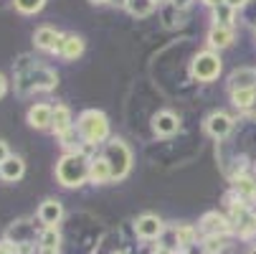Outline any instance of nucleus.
Segmentation results:
<instances>
[{"label": "nucleus", "mask_w": 256, "mask_h": 254, "mask_svg": "<svg viewBox=\"0 0 256 254\" xmlns=\"http://www.w3.org/2000/svg\"><path fill=\"white\" fill-rule=\"evenodd\" d=\"M89 168H92V160L84 153H66L56 165V178L61 186L76 188L89 178Z\"/></svg>", "instance_id": "obj_1"}, {"label": "nucleus", "mask_w": 256, "mask_h": 254, "mask_svg": "<svg viewBox=\"0 0 256 254\" xmlns=\"http://www.w3.org/2000/svg\"><path fill=\"white\" fill-rule=\"evenodd\" d=\"M56 84H58V77L54 74L51 69L28 66L26 59H23V64L18 66V89H20V92H28V89L51 92V89H56Z\"/></svg>", "instance_id": "obj_2"}, {"label": "nucleus", "mask_w": 256, "mask_h": 254, "mask_svg": "<svg viewBox=\"0 0 256 254\" xmlns=\"http://www.w3.org/2000/svg\"><path fill=\"white\" fill-rule=\"evenodd\" d=\"M79 135L86 145H96V142H104L106 135H109V122L104 117V112L99 110H86L82 117H79Z\"/></svg>", "instance_id": "obj_3"}, {"label": "nucleus", "mask_w": 256, "mask_h": 254, "mask_svg": "<svg viewBox=\"0 0 256 254\" xmlns=\"http://www.w3.org/2000/svg\"><path fill=\"white\" fill-rule=\"evenodd\" d=\"M104 160L109 163V168H112V180L124 178V175L130 173V165H132L130 148H127V145H124L120 137L109 140V142L104 145Z\"/></svg>", "instance_id": "obj_4"}, {"label": "nucleus", "mask_w": 256, "mask_h": 254, "mask_svg": "<svg viewBox=\"0 0 256 254\" xmlns=\"http://www.w3.org/2000/svg\"><path fill=\"white\" fill-rule=\"evenodd\" d=\"M218 74H221V59L213 51H203L193 59V77L198 82H213Z\"/></svg>", "instance_id": "obj_5"}, {"label": "nucleus", "mask_w": 256, "mask_h": 254, "mask_svg": "<svg viewBox=\"0 0 256 254\" xmlns=\"http://www.w3.org/2000/svg\"><path fill=\"white\" fill-rule=\"evenodd\" d=\"M200 231L206 236H226V234H231V221L226 219L224 213L208 211L203 219H200Z\"/></svg>", "instance_id": "obj_6"}, {"label": "nucleus", "mask_w": 256, "mask_h": 254, "mask_svg": "<svg viewBox=\"0 0 256 254\" xmlns=\"http://www.w3.org/2000/svg\"><path fill=\"white\" fill-rule=\"evenodd\" d=\"M64 39H66L64 33H58L56 28H48V26L38 28V31H36V36H33L36 46H38V49H44V51H54V54H61Z\"/></svg>", "instance_id": "obj_7"}, {"label": "nucleus", "mask_w": 256, "mask_h": 254, "mask_svg": "<svg viewBox=\"0 0 256 254\" xmlns=\"http://www.w3.org/2000/svg\"><path fill=\"white\" fill-rule=\"evenodd\" d=\"M234 130V120L226 115V112H213L208 120H206V132L216 140H224L228 132Z\"/></svg>", "instance_id": "obj_8"}, {"label": "nucleus", "mask_w": 256, "mask_h": 254, "mask_svg": "<svg viewBox=\"0 0 256 254\" xmlns=\"http://www.w3.org/2000/svg\"><path fill=\"white\" fill-rule=\"evenodd\" d=\"M134 231H137L140 239H158L162 234V221L158 219V216H152V213H144V216L137 219Z\"/></svg>", "instance_id": "obj_9"}, {"label": "nucleus", "mask_w": 256, "mask_h": 254, "mask_svg": "<svg viewBox=\"0 0 256 254\" xmlns=\"http://www.w3.org/2000/svg\"><path fill=\"white\" fill-rule=\"evenodd\" d=\"M28 125L36 130H46L54 125V107L48 104H33L28 110Z\"/></svg>", "instance_id": "obj_10"}, {"label": "nucleus", "mask_w": 256, "mask_h": 254, "mask_svg": "<svg viewBox=\"0 0 256 254\" xmlns=\"http://www.w3.org/2000/svg\"><path fill=\"white\" fill-rule=\"evenodd\" d=\"M228 89L238 92V89H256V69L251 66H241L228 77Z\"/></svg>", "instance_id": "obj_11"}, {"label": "nucleus", "mask_w": 256, "mask_h": 254, "mask_svg": "<svg viewBox=\"0 0 256 254\" xmlns=\"http://www.w3.org/2000/svg\"><path fill=\"white\" fill-rule=\"evenodd\" d=\"M208 44L213 49H226L234 44V26H216L208 31Z\"/></svg>", "instance_id": "obj_12"}, {"label": "nucleus", "mask_w": 256, "mask_h": 254, "mask_svg": "<svg viewBox=\"0 0 256 254\" xmlns=\"http://www.w3.org/2000/svg\"><path fill=\"white\" fill-rule=\"evenodd\" d=\"M61 216H64V208L56 198H46L38 208V219L46 224V226H56L61 221Z\"/></svg>", "instance_id": "obj_13"}, {"label": "nucleus", "mask_w": 256, "mask_h": 254, "mask_svg": "<svg viewBox=\"0 0 256 254\" xmlns=\"http://www.w3.org/2000/svg\"><path fill=\"white\" fill-rule=\"evenodd\" d=\"M178 127H180V120L172 112H158L152 117V130L158 135H172V132H178Z\"/></svg>", "instance_id": "obj_14"}, {"label": "nucleus", "mask_w": 256, "mask_h": 254, "mask_svg": "<svg viewBox=\"0 0 256 254\" xmlns=\"http://www.w3.org/2000/svg\"><path fill=\"white\" fill-rule=\"evenodd\" d=\"M89 180H92V183H109V180H112V168H109V163L104 160V155L92 160Z\"/></svg>", "instance_id": "obj_15"}, {"label": "nucleus", "mask_w": 256, "mask_h": 254, "mask_svg": "<svg viewBox=\"0 0 256 254\" xmlns=\"http://www.w3.org/2000/svg\"><path fill=\"white\" fill-rule=\"evenodd\" d=\"M36 239V231H33V226L28 224V221H18L10 231H8V241L13 244H30Z\"/></svg>", "instance_id": "obj_16"}, {"label": "nucleus", "mask_w": 256, "mask_h": 254, "mask_svg": "<svg viewBox=\"0 0 256 254\" xmlns=\"http://www.w3.org/2000/svg\"><path fill=\"white\" fill-rule=\"evenodd\" d=\"M51 127H54V132H56L58 137L74 127V125H71V112H68V107H64V104L54 107V125H51Z\"/></svg>", "instance_id": "obj_17"}, {"label": "nucleus", "mask_w": 256, "mask_h": 254, "mask_svg": "<svg viewBox=\"0 0 256 254\" xmlns=\"http://www.w3.org/2000/svg\"><path fill=\"white\" fill-rule=\"evenodd\" d=\"M26 173V165H23V160L20 158H8L3 165H0V175H3L6 180H18L20 175Z\"/></svg>", "instance_id": "obj_18"}, {"label": "nucleus", "mask_w": 256, "mask_h": 254, "mask_svg": "<svg viewBox=\"0 0 256 254\" xmlns=\"http://www.w3.org/2000/svg\"><path fill=\"white\" fill-rule=\"evenodd\" d=\"M82 54H84V41L79 36H66L64 46H61V56L64 59H79Z\"/></svg>", "instance_id": "obj_19"}, {"label": "nucleus", "mask_w": 256, "mask_h": 254, "mask_svg": "<svg viewBox=\"0 0 256 254\" xmlns=\"http://www.w3.org/2000/svg\"><path fill=\"white\" fill-rule=\"evenodd\" d=\"M234 191L244 198H254L256 196V180L254 178H248V175H236L234 178Z\"/></svg>", "instance_id": "obj_20"}, {"label": "nucleus", "mask_w": 256, "mask_h": 254, "mask_svg": "<svg viewBox=\"0 0 256 254\" xmlns=\"http://www.w3.org/2000/svg\"><path fill=\"white\" fill-rule=\"evenodd\" d=\"M124 8H127L132 16L144 18V16H150V13L155 11V0H127Z\"/></svg>", "instance_id": "obj_21"}, {"label": "nucleus", "mask_w": 256, "mask_h": 254, "mask_svg": "<svg viewBox=\"0 0 256 254\" xmlns=\"http://www.w3.org/2000/svg\"><path fill=\"white\" fill-rule=\"evenodd\" d=\"M231 102L238 110H248V107L256 102V89H238V92H231Z\"/></svg>", "instance_id": "obj_22"}, {"label": "nucleus", "mask_w": 256, "mask_h": 254, "mask_svg": "<svg viewBox=\"0 0 256 254\" xmlns=\"http://www.w3.org/2000/svg\"><path fill=\"white\" fill-rule=\"evenodd\" d=\"M175 239H178V244H180L182 249H190V246L196 244V229L180 224V226H175Z\"/></svg>", "instance_id": "obj_23"}, {"label": "nucleus", "mask_w": 256, "mask_h": 254, "mask_svg": "<svg viewBox=\"0 0 256 254\" xmlns=\"http://www.w3.org/2000/svg\"><path fill=\"white\" fill-rule=\"evenodd\" d=\"M234 16H236V11H234L228 3L213 8V21H216V26H231V23H234Z\"/></svg>", "instance_id": "obj_24"}, {"label": "nucleus", "mask_w": 256, "mask_h": 254, "mask_svg": "<svg viewBox=\"0 0 256 254\" xmlns=\"http://www.w3.org/2000/svg\"><path fill=\"white\" fill-rule=\"evenodd\" d=\"M203 249H206V254H221V251H226L228 249L226 236H206Z\"/></svg>", "instance_id": "obj_25"}, {"label": "nucleus", "mask_w": 256, "mask_h": 254, "mask_svg": "<svg viewBox=\"0 0 256 254\" xmlns=\"http://www.w3.org/2000/svg\"><path fill=\"white\" fill-rule=\"evenodd\" d=\"M79 140H82V135H79L74 127L61 135V145H64V148H68L71 153H82V150H79Z\"/></svg>", "instance_id": "obj_26"}, {"label": "nucleus", "mask_w": 256, "mask_h": 254, "mask_svg": "<svg viewBox=\"0 0 256 254\" xmlns=\"http://www.w3.org/2000/svg\"><path fill=\"white\" fill-rule=\"evenodd\" d=\"M58 241H61V236H58L56 226H46V229L41 231V246H54V249H58Z\"/></svg>", "instance_id": "obj_27"}, {"label": "nucleus", "mask_w": 256, "mask_h": 254, "mask_svg": "<svg viewBox=\"0 0 256 254\" xmlns=\"http://www.w3.org/2000/svg\"><path fill=\"white\" fill-rule=\"evenodd\" d=\"M46 0H16V8L20 13H38Z\"/></svg>", "instance_id": "obj_28"}, {"label": "nucleus", "mask_w": 256, "mask_h": 254, "mask_svg": "<svg viewBox=\"0 0 256 254\" xmlns=\"http://www.w3.org/2000/svg\"><path fill=\"white\" fill-rule=\"evenodd\" d=\"M162 21H165L168 28H172L175 23H180V11H178L172 3H168V6L162 8Z\"/></svg>", "instance_id": "obj_29"}, {"label": "nucleus", "mask_w": 256, "mask_h": 254, "mask_svg": "<svg viewBox=\"0 0 256 254\" xmlns=\"http://www.w3.org/2000/svg\"><path fill=\"white\" fill-rule=\"evenodd\" d=\"M0 254H18V246L10 244V241H3L0 244Z\"/></svg>", "instance_id": "obj_30"}, {"label": "nucleus", "mask_w": 256, "mask_h": 254, "mask_svg": "<svg viewBox=\"0 0 256 254\" xmlns=\"http://www.w3.org/2000/svg\"><path fill=\"white\" fill-rule=\"evenodd\" d=\"M8 158H10V153H8V145H6L3 140H0V165H3Z\"/></svg>", "instance_id": "obj_31"}, {"label": "nucleus", "mask_w": 256, "mask_h": 254, "mask_svg": "<svg viewBox=\"0 0 256 254\" xmlns=\"http://www.w3.org/2000/svg\"><path fill=\"white\" fill-rule=\"evenodd\" d=\"M226 3H228L234 11H238V8H246V6L251 3V0H226Z\"/></svg>", "instance_id": "obj_32"}, {"label": "nucleus", "mask_w": 256, "mask_h": 254, "mask_svg": "<svg viewBox=\"0 0 256 254\" xmlns=\"http://www.w3.org/2000/svg\"><path fill=\"white\" fill-rule=\"evenodd\" d=\"M170 3H172V6L178 8V11H186V8H188V6L193 3V0H170Z\"/></svg>", "instance_id": "obj_33"}, {"label": "nucleus", "mask_w": 256, "mask_h": 254, "mask_svg": "<svg viewBox=\"0 0 256 254\" xmlns=\"http://www.w3.org/2000/svg\"><path fill=\"white\" fill-rule=\"evenodd\" d=\"M203 3H206V6H210V8H218V6H224L226 0H203Z\"/></svg>", "instance_id": "obj_34"}, {"label": "nucleus", "mask_w": 256, "mask_h": 254, "mask_svg": "<svg viewBox=\"0 0 256 254\" xmlns=\"http://www.w3.org/2000/svg\"><path fill=\"white\" fill-rule=\"evenodd\" d=\"M6 89H8V82H6V77H3V74H0V97L6 94Z\"/></svg>", "instance_id": "obj_35"}, {"label": "nucleus", "mask_w": 256, "mask_h": 254, "mask_svg": "<svg viewBox=\"0 0 256 254\" xmlns=\"http://www.w3.org/2000/svg\"><path fill=\"white\" fill-rule=\"evenodd\" d=\"M38 254H58V249H54V246H41Z\"/></svg>", "instance_id": "obj_36"}, {"label": "nucleus", "mask_w": 256, "mask_h": 254, "mask_svg": "<svg viewBox=\"0 0 256 254\" xmlns=\"http://www.w3.org/2000/svg\"><path fill=\"white\" fill-rule=\"evenodd\" d=\"M152 254H175V251H172L170 246H160V249H155Z\"/></svg>", "instance_id": "obj_37"}, {"label": "nucleus", "mask_w": 256, "mask_h": 254, "mask_svg": "<svg viewBox=\"0 0 256 254\" xmlns=\"http://www.w3.org/2000/svg\"><path fill=\"white\" fill-rule=\"evenodd\" d=\"M94 6H102V3H109V0H92Z\"/></svg>", "instance_id": "obj_38"}, {"label": "nucleus", "mask_w": 256, "mask_h": 254, "mask_svg": "<svg viewBox=\"0 0 256 254\" xmlns=\"http://www.w3.org/2000/svg\"><path fill=\"white\" fill-rule=\"evenodd\" d=\"M109 3H122V6H124V3H127V0H109Z\"/></svg>", "instance_id": "obj_39"}, {"label": "nucleus", "mask_w": 256, "mask_h": 254, "mask_svg": "<svg viewBox=\"0 0 256 254\" xmlns=\"http://www.w3.org/2000/svg\"><path fill=\"white\" fill-rule=\"evenodd\" d=\"M248 254H256V246H254V249H251V251H248Z\"/></svg>", "instance_id": "obj_40"}, {"label": "nucleus", "mask_w": 256, "mask_h": 254, "mask_svg": "<svg viewBox=\"0 0 256 254\" xmlns=\"http://www.w3.org/2000/svg\"><path fill=\"white\" fill-rule=\"evenodd\" d=\"M117 254H124V251H117Z\"/></svg>", "instance_id": "obj_41"}, {"label": "nucleus", "mask_w": 256, "mask_h": 254, "mask_svg": "<svg viewBox=\"0 0 256 254\" xmlns=\"http://www.w3.org/2000/svg\"><path fill=\"white\" fill-rule=\"evenodd\" d=\"M158 3H160V0H158Z\"/></svg>", "instance_id": "obj_42"}]
</instances>
